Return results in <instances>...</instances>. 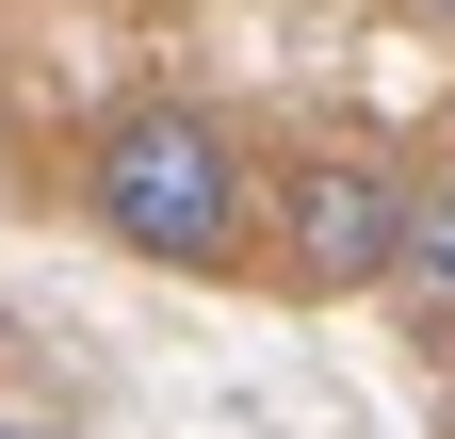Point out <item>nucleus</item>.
<instances>
[{
	"instance_id": "2",
	"label": "nucleus",
	"mask_w": 455,
	"mask_h": 439,
	"mask_svg": "<svg viewBox=\"0 0 455 439\" xmlns=\"http://www.w3.org/2000/svg\"><path fill=\"white\" fill-rule=\"evenodd\" d=\"M276 212V260H293V293H390V244H407V180L358 147H309V163H276L260 180Z\"/></svg>"
},
{
	"instance_id": "4",
	"label": "nucleus",
	"mask_w": 455,
	"mask_h": 439,
	"mask_svg": "<svg viewBox=\"0 0 455 439\" xmlns=\"http://www.w3.org/2000/svg\"><path fill=\"white\" fill-rule=\"evenodd\" d=\"M407 17H423V33H455V0H407Z\"/></svg>"
},
{
	"instance_id": "5",
	"label": "nucleus",
	"mask_w": 455,
	"mask_h": 439,
	"mask_svg": "<svg viewBox=\"0 0 455 439\" xmlns=\"http://www.w3.org/2000/svg\"><path fill=\"white\" fill-rule=\"evenodd\" d=\"M0 439H49V423H17V407H0Z\"/></svg>"
},
{
	"instance_id": "1",
	"label": "nucleus",
	"mask_w": 455,
	"mask_h": 439,
	"mask_svg": "<svg viewBox=\"0 0 455 439\" xmlns=\"http://www.w3.org/2000/svg\"><path fill=\"white\" fill-rule=\"evenodd\" d=\"M82 212L163 277H228L260 244V163L212 98H114L98 147H82Z\"/></svg>"
},
{
	"instance_id": "3",
	"label": "nucleus",
	"mask_w": 455,
	"mask_h": 439,
	"mask_svg": "<svg viewBox=\"0 0 455 439\" xmlns=\"http://www.w3.org/2000/svg\"><path fill=\"white\" fill-rule=\"evenodd\" d=\"M390 293L423 325H455V180H407V244H390Z\"/></svg>"
}]
</instances>
